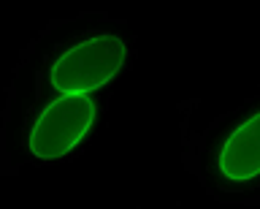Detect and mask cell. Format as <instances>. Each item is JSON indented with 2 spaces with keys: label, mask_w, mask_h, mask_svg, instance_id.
I'll use <instances>...</instances> for the list:
<instances>
[{
  "label": "cell",
  "mask_w": 260,
  "mask_h": 209,
  "mask_svg": "<svg viewBox=\"0 0 260 209\" xmlns=\"http://www.w3.org/2000/svg\"><path fill=\"white\" fill-rule=\"evenodd\" d=\"M127 46L109 33H92L57 54L49 66V84L60 95H89L119 74Z\"/></svg>",
  "instance_id": "cell-1"
},
{
  "label": "cell",
  "mask_w": 260,
  "mask_h": 209,
  "mask_svg": "<svg viewBox=\"0 0 260 209\" xmlns=\"http://www.w3.org/2000/svg\"><path fill=\"white\" fill-rule=\"evenodd\" d=\"M98 106L89 95H57L36 114L27 147L41 160H54L71 152L89 133Z\"/></svg>",
  "instance_id": "cell-2"
},
{
  "label": "cell",
  "mask_w": 260,
  "mask_h": 209,
  "mask_svg": "<svg viewBox=\"0 0 260 209\" xmlns=\"http://www.w3.org/2000/svg\"><path fill=\"white\" fill-rule=\"evenodd\" d=\"M211 174L222 188L260 182V106L244 111L211 152Z\"/></svg>",
  "instance_id": "cell-3"
}]
</instances>
